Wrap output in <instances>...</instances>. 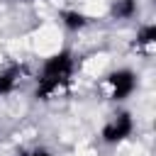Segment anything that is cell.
Instances as JSON below:
<instances>
[{
    "instance_id": "obj_3",
    "label": "cell",
    "mask_w": 156,
    "mask_h": 156,
    "mask_svg": "<svg viewBox=\"0 0 156 156\" xmlns=\"http://www.w3.org/2000/svg\"><path fill=\"white\" fill-rule=\"evenodd\" d=\"M132 134H134V117H132V112H127V110L115 112V115L102 124V129H100L102 144H110V146L127 141Z\"/></svg>"
},
{
    "instance_id": "obj_1",
    "label": "cell",
    "mask_w": 156,
    "mask_h": 156,
    "mask_svg": "<svg viewBox=\"0 0 156 156\" xmlns=\"http://www.w3.org/2000/svg\"><path fill=\"white\" fill-rule=\"evenodd\" d=\"M73 73H76V56L71 49H58L56 54L46 56L41 63V71L37 76L34 98L37 100H51L54 95H58L63 88L71 85Z\"/></svg>"
},
{
    "instance_id": "obj_2",
    "label": "cell",
    "mask_w": 156,
    "mask_h": 156,
    "mask_svg": "<svg viewBox=\"0 0 156 156\" xmlns=\"http://www.w3.org/2000/svg\"><path fill=\"white\" fill-rule=\"evenodd\" d=\"M105 85L110 90V100L115 102H124L127 98L134 95L136 85H139V76L132 68H115L105 76Z\"/></svg>"
},
{
    "instance_id": "obj_7",
    "label": "cell",
    "mask_w": 156,
    "mask_h": 156,
    "mask_svg": "<svg viewBox=\"0 0 156 156\" xmlns=\"http://www.w3.org/2000/svg\"><path fill=\"white\" fill-rule=\"evenodd\" d=\"M154 41H156V24H141L139 32H136L134 46L136 49H149V46H154Z\"/></svg>"
},
{
    "instance_id": "obj_5",
    "label": "cell",
    "mask_w": 156,
    "mask_h": 156,
    "mask_svg": "<svg viewBox=\"0 0 156 156\" xmlns=\"http://www.w3.org/2000/svg\"><path fill=\"white\" fill-rule=\"evenodd\" d=\"M61 24L68 29V32H80L90 24V17L78 12V10H63L61 12Z\"/></svg>"
},
{
    "instance_id": "obj_4",
    "label": "cell",
    "mask_w": 156,
    "mask_h": 156,
    "mask_svg": "<svg viewBox=\"0 0 156 156\" xmlns=\"http://www.w3.org/2000/svg\"><path fill=\"white\" fill-rule=\"evenodd\" d=\"M24 80V66L22 63H7L0 68V98L12 95Z\"/></svg>"
},
{
    "instance_id": "obj_8",
    "label": "cell",
    "mask_w": 156,
    "mask_h": 156,
    "mask_svg": "<svg viewBox=\"0 0 156 156\" xmlns=\"http://www.w3.org/2000/svg\"><path fill=\"white\" fill-rule=\"evenodd\" d=\"M20 156H51V151H49V149H44V146H34V149L22 151Z\"/></svg>"
},
{
    "instance_id": "obj_9",
    "label": "cell",
    "mask_w": 156,
    "mask_h": 156,
    "mask_svg": "<svg viewBox=\"0 0 156 156\" xmlns=\"http://www.w3.org/2000/svg\"><path fill=\"white\" fill-rule=\"evenodd\" d=\"M20 2H32V0H20Z\"/></svg>"
},
{
    "instance_id": "obj_6",
    "label": "cell",
    "mask_w": 156,
    "mask_h": 156,
    "mask_svg": "<svg viewBox=\"0 0 156 156\" xmlns=\"http://www.w3.org/2000/svg\"><path fill=\"white\" fill-rule=\"evenodd\" d=\"M136 15V0H110L112 20H132Z\"/></svg>"
}]
</instances>
